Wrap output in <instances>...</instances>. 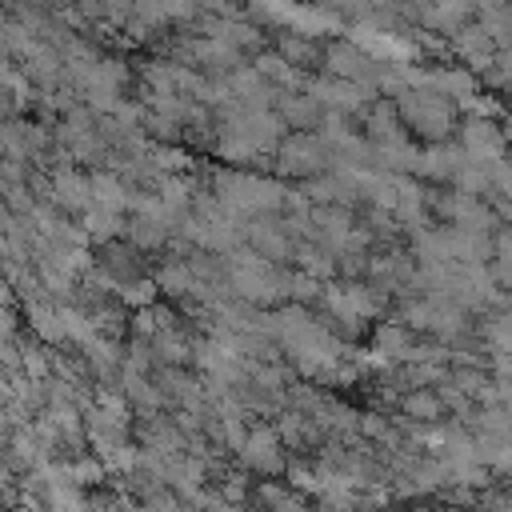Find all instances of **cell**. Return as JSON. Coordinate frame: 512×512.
<instances>
[{
    "instance_id": "1",
    "label": "cell",
    "mask_w": 512,
    "mask_h": 512,
    "mask_svg": "<svg viewBox=\"0 0 512 512\" xmlns=\"http://www.w3.org/2000/svg\"><path fill=\"white\" fill-rule=\"evenodd\" d=\"M212 192L220 196L224 212L236 216V220H252V216H264V212H276L284 208V196L288 188L272 176H252V172H236V168H220L212 172Z\"/></svg>"
},
{
    "instance_id": "2",
    "label": "cell",
    "mask_w": 512,
    "mask_h": 512,
    "mask_svg": "<svg viewBox=\"0 0 512 512\" xmlns=\"http://www.w3.org/2000/svg\"><path fill=\"white\" fill-rule=\"evenodd\" d=\"M396 108H400L404 128L412 136H420L424 144H444L452 136V128L460 124L456 120V100H448V96H440L432 88H408L396 100Z\"/></svg>"
},
{
    "instance_id": "3",
    "label": "cell",
    "mask_w": 512,
    "mask_h": 512,
    "mask_svg": "<svg viewBox=\"0 0 512 512\" xmlns=\"http://www.w3.org/2000/svg\"><path fill=\"white\" fill-rule=\"evenodd\" d=\"M332 168V148L320 132H292L276 148V172L288 180H316Z\"/></svg>"
},
{
    "instance_id": "4",
    "label": "cell",
    "mask_w": 512,
    "mask_h": 512,
    "mask_svg": "<svg viewBox=\"0 0 512 512\" xmlns=\"http://www.w3.org/2000/svg\"><path fill=\"white\" fill-rule=\"evenodd\" d=\"M284 436H280V428H272V424H256L252 432H248V440H244V448L236 452V460H240V468L244 472H252V476H284L288 472V456H284Z\"/></svg>"
},
{
    "instance_id": "5",
    "label": "cell",
    "mask_w": 512,
    "mask_h": 512,
    "mask_svg": "<svg viewBox=\"0 0 512 512\" xmlns=\"http://www.w3.org/2000/svg\"><path fill=\"white\" fill-rule=\"evenodd\" d=\"M244 240H248V248H252L256 256H264L268 264H288V260H296V236L288 232L284 220H272V212L252 216V220L244 224Z\"/></svg>"
},
{
    "instance_id": "6",
    "label": "cell",
    "mask_w": 512,
    "mask_h": 512,
    "mask_svg": "<svg viewBox=\"0 0 512 512\" xmlns=\"http://www.w3.org/2000/svg\"><path fill=\"white\" fill-rule=\"evenodd\" d=\"M460 148H464L468 160L488 164V168H492L496 160L508 156V140H504V132H500L488 116H476V112H468L464 124H460Z\"/></svg>"
},
{
    "instance_id": "7",
    "label": "cell",
    "mask_w": 512,
    "mask_h": 512,
    "mask_svg": "<svg viewBox=\"0 0 512 512\" xmlns=\"http://www.w3.org/2000/svg\"><path fill=\"white\" fill-rule=\"evenodd\" d=\"M324 64H328L332 76H340V80H360V84H372L376 72H380V60H376L368 48H360L356 40H336V44H328V48H324Z\"/></svg>"
},
{
    "instance_id": "8",
    "label": "cell",
    "mask_w": 512,
    "mask_h": 512,
    "mask_svg": "<svg viewBox=\"0 0 512 512\" xmlns=\"http://www.w3.org/2000/svg\"><path fill=\"white\" fill-rule=\"evenodd\" d=\"M328 112H340V116H348V112H360L364 104H368V92H372V84H360V80H340V76H316V80H308L304 84Z\"/></svg>"
},
{
    "instance_id": "9",
    "label": "cell",
    "mask_w": 512,
    "mask_h": 512,
    "mask_svg": "<svg viewBox=\"0 0 512 512\" xmlns=\"http://www.w3.org/2000/svg\"><path fill=\"white\" fill-rule=\"evenodd\" d=\"M276 112H280L284 128H296V132H312V128H320L324 116H328V108H324L308 88H284V92L276 96Z\"/></svg>"
},
{
    "instance_id": "10",
    "label": "cell",
    "mask_w": 512,
    "mask_h": 512,
    "mask_svg": "<svg viewBox=\"0 0 512 512\" xmlns=\"http://www.w3.org/2000/svg\"><path fill=\"white\" fill-rule=\"evenodd\" d=\"M64 216L68 212H76V216H84L88 208H92V180L88 176H80L72 164H60V168H52V196H48Z\"/></svg>"
},
{
    "instance_id": "11",
    "label": "cell",
    "mask_w": 512,
    "mask_h": 512,
    "mask_svg": "<svg viewBox=\"0 0 512 512\" xmlns=\"http://www.w3.org/2000/svg\"><path fill=\"white\" fill-rule=\"evenodd\" d=\"M464 148L460 144H424L420 148V164H416V176L420 180H456V172L464 168Z\"/></svg>"
},
{
    "instance_id": "12",
    "label": "cell",
    "mask_w": 512,
    "mask_h": 512,
    "mask_svg": "<svg viewBox=\"0 0 512 512\" xmlns=\"http://www.w3.org/2000/svg\"><path fill=\"white\" fill-rule=\"evenodd\" d=\"M124 240H128L132 248H140V252H160V248L172 240V228H168L164 220H152V216L132 212V216H128V228H124Z\"/></svg>"
},
{
    "instance_id": "13",
    "label": "cell",
    "mask_w": 512,
    "mask_h": 512,
    "mask_svg": "<svg viewBox=\"0 0 512 512\" xmlns=\"http://www.w3.org/2000/svg\"><path fill=\"white\" fill-rule=\"evenodd\" d=\"M444 396H440V388H412V392H404L400 396V412L408 416V420H416V424H440L444 420Z\"/></svg>"
},
{
    "instance_id": "14",
    "label": "cell",
    "mask_w": 512,
    "mask_h": 512,
    "mask_svg": "<svg viewBox=\"0 0 512 512\" xmlns=\"http://www.w3.org/2000/svg\"><path fill=\"white\" fill-rule=\"evenodd\" d=\"M276 52L292 64V68H316L320 64V44H316V36H308V32H296V28H288L280 40H276Z\"/></svg>"
},
{
    "instance_id": "15",
    "label": "cell",
    "mask_w": 512,
    "mask_h": 512,
    "mask_svg": "<svg viewBox=\"0 0 512 512\" xmlns=\"http://www.w3.org/2000/svg\"><path fill=\"white\" fill-rule=\"evenodd\" d=\"M80 220H84V232H88L96 244L120 240V236H124V228H128V216H124V212H116V208H100V204H92Z\"/></svg>"
},
{
    "instance_id": "16",
    "label": "cell",
    "mask_w": 512,
    "mask_h": 512,
    "mask_svg": "<svg viewBox=\"0 0 512 512\" xmlns=\"http://www.w3.org/2000/svg\"><path fill=\"white\" fill-rule=\"evenodd\" d=\"M156 284H160V292H164V296L188 300V296H192V288H196V272H192L188 256H172L168 264H160V272H156Z\"/></svg>"
},
{
    "instance_id": "17",
    "label": "cell",
    "mask_w": 512,
    "mask_h": 512,
    "mask_svg": "<svg viewBox=\"0 0 512 512\" xmlns=\"http://www.w3.org/2000/svg\"><path fill=\"white\" fill-rule=\"evenodd\" d=\"M296 264H300V272H308V276H316V280H332V272H340L336 268V252H328L320 240H300L296 244Z\"/></svg>"
},
{
    "instance_id": "18",
    "label": "cell",
    "mask_w": 512,
    "mask_h": 512,
    "mask_svg": "<svg viewBox=\"0 0 512 512\" xmlns=\"http://www.w3.org/2000/svg\"><path fill=\"white\" fill-rule=\"evenodd\" d=\"M472 12H476V4H472V0H436V4L424 12V20H428L432 28H440V32H452V36H456Z\"/></svg>"
},
{
    "instance_id": "19",
    "label": "cell",
    "mask_w": 512,
    "mask_h": 512,
    "mask_svg": "<svg viewBox=\"0 0 512 512\" xmlns=\"http://www.w3.org/2000/svg\"><path fill=\"white\" fill-rule=\"evenodd\" d=\"M68 464V476L80 484V488H104V480L112 476L108 464L96 456V452H76V456H64Z\"/></svg>"
},
{
    "instance_id": "20",
    "label": "cell",
    "mask_w": 512,
    "mask_h": 512,
    "mask_svg": "<svg viewBox=\"0 0 512 512\" xmlns=\"http://www.w3.org/2000/svg\"><path fill=\"white\" fill-rule=\"evenodd\" d=\"M156 296H160L156 276H152V280H148V276L124 280V284H120V292H116V300H120L124 308H152V304H156Z\"/></svg>"
},
{
    "instance_id": "21",
    "label": "cell",
    "mask_w": 512,
    "mask_h": 512,
    "mask_svg": "<svg viewBox=\"0 0 512 512\" xmlns=\"http://www.w3.org/2000/svg\"><path fill=\"white\" fill-rule=\"evenodd\" d=\"M492 208H496L500 224H512V196H492Z\"/></svg>"
},
{
    "instance_id": "22",
    "label": "cell",
    "mask_w": 512,
    "mask_h": 512,
    "mask_svg": "<svg viewBox=\"0 0 512 512\" xmlns=\"http://www.w3.org/2000/svg\"><path fill=\"white\" fill-rule=\"evenodd\" d=\"M472 512H484V508H472Z\"/></svg>"
}]
</instances>
